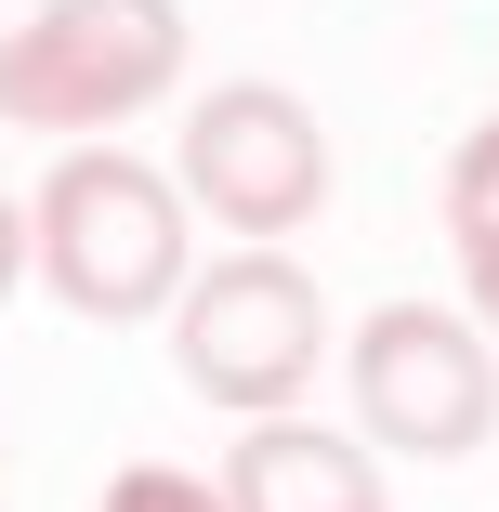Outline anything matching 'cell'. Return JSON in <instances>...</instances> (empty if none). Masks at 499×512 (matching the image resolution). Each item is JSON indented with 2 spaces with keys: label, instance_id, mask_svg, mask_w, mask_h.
<instances>
[{
  "label": "cell",
  "instance_id": "cell-1",
  "mask_svg": "<svg viewBox=\"0 0 499 512\" xmlns=\"http://www.w3.org/2000/svg\"><path fill=\"white\" fill-rule=\"evenodd\" d=\"M27 263L92 329H132L158 302H184V197H171V171H145L132 145H66L40 171Z\"/></svg>",
  "mask_w": 499,
  "mask_h": 512
},
{
  "label": "cell",
  "instance_id": "cell-2",
  "mask_svg": "<svg viewBox=\"0 0 499 512\" xmlns=\"http://www.w3.org/2000/svg\"><path fill=\"white\" fill-rule=\"evenodd\" d=\"M184 79V14L171 0H40L27 27H0V119L14 132H119Z\"/></svg>",
  "mask_w": 499,
  "mask_h": 512
},
{
  "label": "cell",
  "instance_id": "cell-3",
  "mask_svg": "<svg viewBox=\"0 0 499 512\" xmlns=\"http://www.w3.org/2000/svg\"><path fill=\"white\" fill-rule=\"evenodd\" d=\"M171 355H184V381L211 394V407L276 421V407L316 381V355H329V289L289 263V250H237V263H211V276H184Z\"/></svg>",
  "mask_w": 499,
  "mask_h": 512
},
{
  "label": "cell",
  "instance_id": "cell-4",
  "mask_svg": "<svg viewBox=\"0 0 499 512\" xmlns=\"http://www.w3.org/2000/svg\"><path fill=\"white\" fill-rule=\"evenodd\" d=\"M355 434L394 460H473L499 434V368L473 342V316L447 302H381L355 329Z\"/></svg>",
  "mask_w": 499,
  "mask_h": 512
},
{
  "label": "cell",
  "instance_id": "cell-5",
  "mask_svg": "<svg viewBox=\"0 0 499 512\" xmlns=\"http://www.w3.org/2000/svg\"><path fill=\"white\" fill-rule=\"evenodd\" d=\"M184 197H197L211 224H237L250 250H276V237L329 197V132H316V106L276 92V79L197 92V119H184Z\"/></svg>",
  "mask_w": 499,
  "mask_h": 512
},
{
  "label": "cell",
  "instance_id": "cell-6",
  "mask_svg": "<svg viewBox=\"0 0 499 512\" xmlns=\"http://www.w3.org/2000/svg\"><path fill=\"white\" fill-rule=\"evenodd\" d=\"M224 499L237 512H381V473L355 434H316V421H250L237 460H224Z\"/></svg>",
  "mask_w": 499,
  "mask_h": 512
},
{
  "label": "cell",
  "instance_id": "cell-7",
  "mask_svg": "<svg viewBox=\"0 0 499 512\" xmlns=\"http://www.w3.org/2000/svg\"><path fill=\"white\" fill-rule=\"evenodd\" d=\"M447 237H460V289H473V316L499 329V119H473L460 158H447Z\"/></svg>",
  "mask_w": 499,
  "mask_h": 512
},
{
  "label": "cell",
  "instance_id": "cell-8",
  "mask_svg": "<svg viewBox=\"0 0 499 512\" xmlns=\"http://www.w3.org/2000/svg\"><path fill=\"white\" fill-rule=\"evenodd\" d=\"M106 512H237L211 473H171V460H132L119 486H106Z\"/></svg>",
  "mask_w": 499,
  "mask_h": 512
},
{
  "label": "cell",
  "instance_id": "cell-9",
  "mask_svg": "<svg viewBox=\"0 0 499 512\" xmlns=\"http://www.w3.org/2000/svg\"><path fill=\"white\" fill-rule=\"evenodd\" d=\"M14 276H27V211L0 197V289H14Z\"/></svg>",
  "mask_w": 499,
  "mask_h": 512
}]
</instances>
